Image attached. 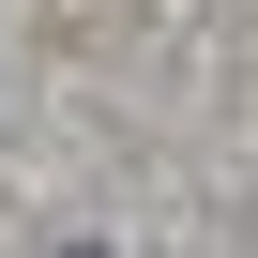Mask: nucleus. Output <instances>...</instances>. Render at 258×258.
<instances>
[{
  "instance_id": "obj_1",
  "label": "nucleus",
  "mask_w": 258,
  "mask_h": 258,
  "mask_svg": "<svg viewBox=\"0 0 258 258\" xmlns=\"http://www.w3.org/2000/svg\"><path fill=\"white\" fill-rule=\"evenodd\" d=\"M61 258H106V243H61Z\"/></svg>"
}]
</instances>
